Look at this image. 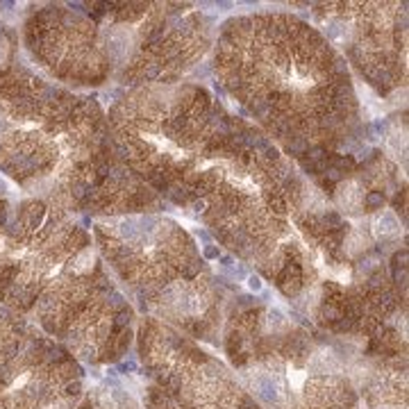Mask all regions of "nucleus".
Returning a JSON list of instances; mask_svg holds the SVG:
<instances>
[{
    "label": "nucleus",
    "instance_id": "obj_1",
    "mask_svg": "<svg viewBox=\"0 0 409 409\" xmlns=\"http://www.w3.org/2000/svg\"><path fill=\"white\" fill-rule=\"evenodd\" d=\"M252 389H255V393L264 402H268V404L280 402V386H277V382L271 375H264V373L255 375L252 377Z\"/></svg>",
    "mask_w": 409,
    "mask_h": 409
},
{
    "label": "nucleus",
    "instance_id": "obj_2",
    "mask_svg": "<svg viewBox=\"0 0 409 409\" xmlns=\"http://www.w3.org/2000/svg\"><path fill=\"white\" fill-rule=\"evenodd\" d=\"M375 232L380 237H393L400 232V221L395 219L393 212H382L375 221Z\"/></svg>",
    "mask_w": 409,
    "mask_h": 409
},
{
    "label": "nucleus",
    "instance_id": "obj_3",
    "mask_svg": "<svg viewBox=\"0 0 409 409\" xmlns=\"http://www.w3.org/2000/svg\"><path fill=\"white\" fill-rule=\"evenodd\" d=\"M286 328V319L284 314H282L280 310H271L268 312V330H273V332H280V330Z\"/></svg>",
    "mask_w": 409,
    "mask_h": 409
},
{
    "label": "nucleus",
    "instance_id": "obj_4",
    "mask_svg": "<svg viewBox=\"0 0 409 409\" xmlns=\"http://www.w3.org/2000/svg\"><path fill=\"white\" fill-rule=\"evenodd\" d=\"M246 284H248V289H250L252 293H259V291L264 289V282H262V277H259V275H248L246 277Z\"/></svg>",
    "mask_w": 409,
    "mask_h": 409
}]
</instances>
